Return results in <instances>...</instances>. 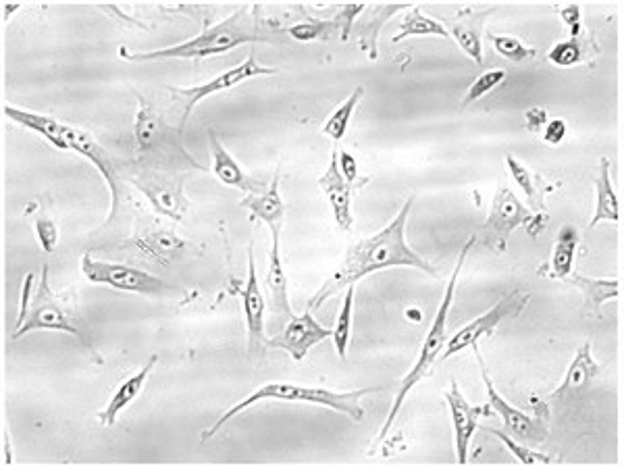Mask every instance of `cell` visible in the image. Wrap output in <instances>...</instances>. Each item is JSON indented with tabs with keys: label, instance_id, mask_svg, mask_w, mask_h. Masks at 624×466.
<instances>
[{
	"label": "cell",
	"instance_id": "obj_1",
	"mask_svg": "<svg viewBox=\"0 0 624 466\" xmlns=\"http://www.w3.org/2000/svg\"><path fill=\"white\" fill-rule=\"evenodd\" d=\"M414 194L404 202L396 219L383 227L373 238L360 240L348 252L344 263L323 283L321 290L308 302V310H319L325 300L340 294L342 290L354 286L356 281L371 273L392 269V267H410L419 269L431 277H437V269L427 263L425 258L406 244V221L412 209Z\"/></svg>",
	"mask_w": 624,
	"mask_h": 466
},
{
	"label": "cell",
	"instance_id": "obj_2",
	"mask_svg": "<svg viewBox=\"0 0 624 466\" xmlns=\"http://www.w3.org/2000/svg\"><path fill=\"white\" fill-rule=\"evenodd\" d=\"M271 40H273L271 32L258 23L256 9L242 7L229 19L204 30L192 40H186L169 48L152 50V53L127 55L125 48H121V57L129 63H146V61L150 63V61H163V59H204L213 55H223L227 53V50H233L244 44L271 42Z\"/></svg>",
	"mask_w": 624,
	"mask_h": 466
},
{
	"label": "cell",
	"instance_id": "obj_3",
	"mask_svg": "<svg viewBox=\"0 0 624 466\" xmlns=\"http://www.w3.org/2000/svg\"><path fill=\"white\" fill-rule=\"evenodd\" d=\"M379 392V387H364V390H354V392H331V390H323V387H306V385H298V383H267L263 387H258L256 392H252L248 398H244L242 402H238L233 408H229L223 417L217 419V423L213 427H208L202 433V442H208V439L215 437L231 419H236L240 412L252 408L258 402L265 400H277V402H302V404H315V406H323V408H331L335 412H342L346 417H350L356 423L364 421V408L360 406V400L367 398L369 394Z\"/></svg>",
	"mask_w": 624,
	"mask_h": 466
},
{
	"label": "cell",
	"instance_id": "obj_4",
	"mask_svg": "<svg viewBox=\"0 0 624 466\" xmlns=\"http://www.w3.org/2000/svg\"><path fill=\"white\" fill-rule=\"evenodd\" d=\"M473 244H475V238H471V240H468V242L464 244V248H462V252H460V256H458V263H456V267H454V271H452V277H450V281H448V288H446L444 300H441V304H439V308H437V315H435V319H433V323H431V329H429V333H427V338H425V342H423V346H421V350H419V356H416L414 367L410 369V373H408V375L400 381V385H398L394 406H392V410H389L387 419H385V423H383V427H381V431H379V442H383V439H385L387 433H389V429H392V425L396 423L398 412H400V408H402V404H404L406 396L410 394L412 387L431 373V367L435 365L437 356H439L441 352H444V348H446V327H448L450 308H452V302H454L456 283H458L460 271H462L464 261H466V256H468V250L473 248Z\"/></svg>",
	"mask_w": 624,
	"mask_h": 466
},
{
	"label": "cell",
	"instance_id": "obj_5",
	"mask_svg": "<svg viewBox=\"0 0 624 466\" xmlns=\"http://www.w3.org/2000/svg\"><path fill=\"white\" fill-rule=\"evenodd\" d=\"M48 277H50V267L42 265V277L38 283L36 296L30 304L28 317H25V321L19 327H15L13 340H19V338H23V335H28L30 331H40V329L63 331V333H71L73 338L82 342V346L86 350H90L94 354V346H92L88 335L82 331V327L77 325V321L73 317H69V313L61 306L55 292L50 290Z\"/></svg>",
	"mask_w": 624,
	"mask_h": 466
},
{
	"label": "cell",
	"instance_id": "obj_6",
	"mask_svg": "<svg viewBox=\"0 0 624 466\" xmlns=\"http://www.w3.org/2000/svg\"><path fill=\"white\" fill-rule=\"evenodd\" d=\"M181 129H171L163 117L156 113V109L150 105L146 98L138 94V115L134 123V136L136 146L144 154H156L167 161L179 159L186 161L188 165L200 169L198 163L190 159V154L181 146Z\"/></svg>",
	"mask_w": 624,
	"mask_h": 466
},
{
	"label": "cell",
	"instance_id": "obj_7",
	"mask_svg": "<svg viewBox=\"0 0 624 466\" xmlns=\"http://www.w3.org/2000/svg\"><path fill=\"white\" fill-rule=\"evenodd\" d=\"M82 271L84 275L98 286H109L113 290L121 292H134V294H146V296H161L167 292H173L167 283L152 273H146L142 269L121 265V263H107L98 261L92 254L82 256Z\"/></svg>",
	"mask_w": 624,
	"mask_h": 466
},
{
	"label": "cell",
	"instance_id": "obj_8",
	"mask_svg": "<svg viewBox=\"0 0 624 466\" xmlns=\"http://www.w3.org/2000/svg\"><path fill=\"white\" fill-rule=\"evenodd\" d=\"M533 215L527 206L516 198V194L502 186L498 194L493 196L489 217L481 229V244H485L491 250H506L508 238L512 231L520 225H531Z\"/></svg>",
	"mask_w": 624,
	"mask_h": 466
},
{
	"label": "cell",
	"instance_id": "obj_9",
	"mask_svg": "<svg viewBox=\"0 0 624 466\" xmlns=\"http://www.w3.org/2000/svg\"><path fill=\"white\" fill-rule=\"evenodd\" d=\"M277 69L273 67H263L258 61H256V55L254 50L246 57V61H242L238 67H233L221 75H217L215 80L206 82V84H200V86H194V88H169L173 94H177L181 98V105H184V111H181V121H179V129H184L190 113L200 105V102L208 96L213 94H219V92H225V90H231L236 88L248 80H252V77H260V75H275Z\"/></svg>",
	"mask_w": 624,
	"mask_h": 466
},
{
	"label": "cell",
	"instance_id": "obj_10",
	"mask_svg": "<svg viewBox=\"0 0 624 466\" xmlns=\"http://www.w3.org/2000/svg\"><path fill=\"white\" fill-rule=\"evenodd\" d=\"M475 348V356H477V362L481 367V377H483V383L487 387V398H489V406L493 412H498L502 421H504V427L508 431L510 437H514L516 442L520 444H541L548 439V425L543 423L541 417H529L527 412L518 410L516 406L508 404L496 390V385H493L489 373H487V367H485V360L479 352V346H473Z\"/></svg>",
	"mask_w": 624,
	"mask_h": 466
},
{
	"label": "cell",
	"instance_id": "obj_11",
	"mask_svg": "<svg viewBox=\"0 0 624 466\" xmlns=\"http://www.w3.org/2000/svg\"><path fill=\"white\" fill-rule=\"evenodd\" d=\"M63 140H65V150L82 154L84 159H88L107 181V186L111 190V198H113V206H111V215L109 221L111 223L121 209V179H119V171L113 163V159L104 150L88 132H82V129L71 127L65 123V132H63Z\"/></svg>",
	"mask_w": 624,
	"mask_h": 466
},
{
	"label": "cell",
	"instance_id": "obj_12",
	"mask_svg": "<svg viewBox=\"0 0 624 466\" xmlns=\"http://www.w3.org/2000/svg\"><path fill=\"white\" fill-rule=\"evenodd\" d=\"M527 300H529V296H520L518 292H512V294L504 296L496 306L489 308L485 315H481L479 319H475V321L468 323L466 327H462L454 335V338L446 344L444 356H441V358L448 360V358H452L454 354H458V352H462L466 348L477 346L483 335H489L506 317L516 315Z\"/></svg>",
	"mask_w": 624,
	"mask_h": 466
},
{
	"label": "cell",
	"instance_id": "obj_13",
	"mask_svg": "<svg viewBox=\"0 0 624 466\" xmlns=\"http://www.w3.org/2000/svg\"><path fill=\"white\" fill-rule=\"evenodd\" d=\"M333 335V329H327L317 323V319L312 317V310H306L300 317H292L281 333H277L275 338L267 342L269 348H279L288 352L294 360H304L306 354L315 348L317 344L329 340Z\"/></svg>",
	"mask_w": 624,
	"mask_h": 466
},
{
	"label": "cell",
	"instance_id": "obj_14",
	"mask_svg": "<svg viewBox=\"0 0 624 466\" xmlns=\"http://www.w3.org/2000/svg\"><path fill=\"white\" fill-rule=\"evenodd\" d=\"M450 412H452V423H454V439H456V454L458 462L466 464L468 460V446H471V439L477 433L479 419L489 417L493 412L491 406H471L462 396L460 387L456 381H452L450 392L446 394Z\"/></svg>",
	"mask_w": 624,
	"mask_h": 466
},
{
	"label": "cell",
	"instance_id": "obj_15",
	"mask_svg": "<svg viewBox=\"0 0 624 466\" xmlns=\"http://www.w3.org/2000/svg\"><path fill=\"white\" fill-rule=\"evenodd\" d=\"M244 315H246V329H248V354L250 358L263 350L265 342V298L258 286L256 277V263H254V248H248V281L244 290Z\"/></svg>",
	"mask_w": 624,
	"mask_h": 466
},
{
	"label": "cell",
	"instance_id": "obj_16",
	"mask_svg": "<svg viewBox=\"0 0 624 466\" xmlns=\"http://www.w3.org/2000/svg\"><path fill=\"white\" fill-rule=\"evenodd\" d=\"M134 186L150 200L156 213H161L165 217H171L179 221L184 217L188 209V200L184 194V188L171 179L156 177V175H142L134 177Z\"/></svg>",
	"mask_w": 624,
	"mask_h": 466
},
{
	"label": "cell",
	"instance_id": "obj_17",
	"mask_svg": "<svg viewBox=\"0 0 624 466\" xmlns=\"http://www.w3.org/2000/svg\"><path fill=\"white\" fill-rule=\"evenodd\" d=\"M600 375V365L591 356V344H583L572 358L564 381L548 396V404H562L566 400H577L591 385V381Z\"/></svg>",
	"mask_w": 624,
	"mask_h": 466
},
{
	"label": "cell",
	"instance_id": "obj_18",
	"mask_svg": "<svg viewBox=\"0 0 624 466\" xmlns=\"http://www.w3.org/2000/svg\"><path fill=\"white\" fill-rule=\"evenodd\" d=\"M319 186L325 192L333 217L344 231L352 229L354 217H352V184L344 179L340 165H337V150L331 154L329 169L319 179Z\"/></svg>",
	"mask_w": 624,
	"mask_h": 466
},
{
	"label": "cell",
	"instance_id": "obj_19",
	"mask_svg": "<svg viewBox=\"0 0 624 466\" xmlns=\"http://www.w3.org/2000/svg\"><path fill=\"white\" fill-rule=\"evenodd\" d=\"M279 229L281 227H271L273 244H271V252H269L267 288H269V298H271V313H273L275 321L288 323L294 317V310H292L290 296H288V275H285L283 263H281Z\"/></svg>",
	"mask_w": 624,
	"mask_h": 466
},
{
	"label": "cell",
	"instance_id": "obj_20",
	"mask_svg": "<svg viewBox=\"0 0 624 466\" xmlns=\"http://www.w3.org/2000/svg\"><path fill=\"white\" fill-rule=\"evenodd\" d=\"M156 362H159V356H152V358L146 362V367H142L136 375L125 379V381L119 385V390L111 396L109 404L98 412V421H100L102 425H115V423H117L119 412H123L129 404H132V402L140 396V392L144 390L146 379H148V375L152 373V369L156 367Z\"/></svg>",
	"mask_w": 624,
	"mask_h": 466
},
{
	"label": "cell",
	"instance_id": "obj_21",
	"mask_svg": "<svg viewBox=\"0 0 624 466\" xmlns=\"http://www.w3.org/2000/svg\"><path fill=\"white\" fill-rule=\"evenodd\" d=\"M489 13H493V9H485V11L468 9L464 11V15H460V19L452 23V36L456 38L458 46L479 65L483 63L481 32H483V23Z\"/></svg>",
	"mask_w": 624,
	"mask_h": 466
},
{
	"label": "cell",
	"instance_id": "obj_22",
	"mask_svg": "<svg viewBox=\"0 0 624 466\" xmlns=\"http://www.w3.org/2000/svg\"><path fill=\"white\" fill-rule=\"evenodd\" d=\"M208 146H211L213 152V171L217 175V179L221 184L229 186V188H238L242 192H254L256 184L246 177V173L242 171V167L238 165V161L231 157L229 150H225V146L221 144L219 136L213 132H208Z\"/></svg>",
	"mask_w": 624,
	"mask_h": 466
},
{
	"label": "cell",
	"instance_id": "obj_23",
	"mask_svg": "<svg viewBox=\"0 0 624 466\" xmlns=\"http://www.w3.org/2000/svg\"><path fill=\"white\" fill-rule=\"evenodd\" d=\"M279 179H281V173L277 169L271 186L263 194L248 196L240 202V206H244V209H248L252 213V219L267 223L269 229L281 227V221L285 215V204H283V198L279 194Z\"/></svg>",
	"mask_w": 624,
	"mask_h": 466
},
{
	"label": "cell",
	"instance_id": "obj_24",
	"mask_svg": "<svg viewBox=\"0 0 624 466\" xmlns=\"http://www.w3.org/2000/svg\"><path fill=\"white\" fill-rule=\"evenodd\" d=\"M595 213L589 223V227L600 225L602 221L618 223L620 221V200L612 188V175H610V161H600V173L595 177Z\"/></svg>",
	"mask_w": 624,
	"mask_h": 466
},
{
	"label": "cell",
	"instance_id": "obj_25",
	"mask_svg": "<svg viewBox=\"0 0 624 466\" xmlns=\"http://www.w3.org/2000/svg\"><path fill=\"white\" fill-rule=\"evenodd\" d=\"M5 115L13 121L19 123L23 127L32 129L38 136H42L46 142H50L55 148L65 150V140H63V132H65V123L57 121L55 117L48 115H40L34 111H25V109H17V107H5L3 109Z\"/></svg>",
	"mask_w": 624,
	"mask_h": 466
},
{
	"label": "cell",
	"instance_id": "obj_26",
	"mask_svg": "<svg viewBox=\"0 0 624 466\" xmlns=\"http://www.w3.org/2000/svg\"><path fill=\"white\" fill-rule=\"evenodd\" d=\"M572 286H577L585 296V306L591 315L600 317L602 304L620 296L618 279H593L585 275H575L570 279Z\"/></svg>",
	"mask_w": 624,
	"mask_h": 466
},
{
	"label": "cell",
	"instance_id": "obj_27",
	"mask_svg": "<svg viewBox=\"0 0 624 466\" xmlns=\"http://www.w3.org/2000/svg\"><path fill=\"white\" fill-rule=\"evenodd\" d=\"M136 246L159 261H173L186 250V242L167 229H148L140 233Z\"/></svg>",
	"mask_w": 624,
	"mask_h": 466
},
{
	"label": "cell",
	"instance_id": "obj_28",
	"mask_svg": "<svg viewBox=\"0 0 624 466\" xmlns=\"http://www.w3.org/2000/svg\"><path fill=\"white\" fill-rule=\"evenodd\" d=\"M288 34L294 40H300V42L331 40L335 34H340V38H342L344 36L342 15H335L331 21L329 19H312V21H304V23L292 25V28L288 30Z\"/></svg>",
	"mask_w": 624,
	"mask_h": 466
},
{
	"label": "cell",
	"instance_id": "obj_29",
	"mask_svg": "<svg viewBox=\"0 0 624 466\" xmlns=\"http://www.w3.org/2000/svg\"><path fill=\"white\" fill-rule=\"evenodd\" d=\"M410 36H435V38H448V30L444 23L435 21L433 17H427L421 13L419 7L410 9V13L404 17L400 25V34L394 38V42H402Z\"/></svg>",
	"mask_w": 624,
	"mask_h": 466
},
{
	"label": "cell",
	"instance_id": "obj_30",
	"mask_svg": "<svg viewBox=\"0 0 624 466\" xmlns=\"http://www.w3.org/2000/svg\"><path fill=\"white\" fill-rule=\"evenodd\" d=\"M577 246H579V233L575 227H564L560 231V238H558V244L554 248V254H552V271L556 277L560 279H566L572 271V263H575V252H577Z\"/></svg>",
	"mask_w": 624,
	"mask_h": 466
},
{
	"label": "cell",
	"instance_id": "obj_31",
	"mask_svg": "<svg viewBox=\"0 0 624 466\" xmlns=\"http://www.w3.org/2000/svg\"><path fill=\"white\" fill-rule=\"evenodd\" d=\"M362 96H364V88L358 86V88L346 98V102H342V105L331 113L329 121H327L325 127H323V134H325V136H329L333 142H340V140L346 136L348 125H350V119H352L354 109L358 107V100H360Z\"/></svg>",
	"mask_w": 624,
	"mask_h": 466
},
{
	"label": "cell",
	"instance_id": "obj_32",
	"mask_svg": "<svg viewBox=\"0 0 624 466\" xmlns=\"http://www.w3.org/2000/svg\"><path fill=\"white\" fill-rule=\"evenodd\" d=\"M354 286L348 288L346 292V298H344V304H342V310L340 315H337V321H335V327H333V344H335V350L337 354H340V358H346V352H348V342H350V333H352V310H354Z\"/></svg>",
	"mask_w": 624,
	"mask_h": 466
},
{
	"label": "cell",
	"instance_id": "obj_33",
	"mask_svg": "<svg viewBox=\"0 0 624 466\" xmlns=\"http://www.w3.org/2000/svg\"><path fill=\"white\" fill-rule=\"evenodd\" d=\"M404 9H412V7H408V5H383V7H377V15L371 17V23L364 25V28H362L360 44H362V48L369 50L371 59H377V34L383 28V23L389 17L396 15L398 11H404Z\"/></svg>",
	"mask_w": 624,
	"mask_h": 466
},
{
	"label": "cell",
	"instance_id": "obj_34",
	"mask_svg": "<svg viewBox=\"0 0 624 466\" xmlns=\"http://www.w3.org/2000/svg\"><path fill=\"white\" fill-rule=\"evenodd\" d=\"M483 431H487V433H491L493 437H498L500 442L508 448V452L512 454V456H516V460L520 462V464H548V462H552V458L550 456H545V454H539V452H535V450H529V448H525V446H520L514 437H510L508 433H504V431H498V429H491V427H481Z\"/></svg>",
	"mask_w": 624,
	"mask_h": 466
},
{
	"label": "cell",
	"instance_id": "obj_35",
	"mask_svg": "<svg viewBox=\"0 0 624 466\" xmlns=\"http://www.w3.org/2000/svg\"><path fill=\"white\" fill-rule=\"evenodd\" d=\"M506 80V71L502 69H493V71H485L483 75H479L477 80L471 84V88H468L466 96H464V102H462V109H466L468 105H473V102H477L479 98H483L487 92H491L493 88H498L502 82Z\"/></svg>",
	"mask_w": 624,
	"mask_h": 466
},
{
	"label": "cell",
	"instance_id": "obj_36",
	"mask_svg": "<svg viewBox=\"0 0 624 466\" xmlns=\"http://www.w3.org/2000/svg\"><path fill=\"white\" fill-rule=\"evenodd\" d=\"M506 165H508V169H510L512 179L516 181V184L520 186V190H523V192H525V196L529 198V202H531L533 209H541L543 204L539 202L537 188H535V184H533V177H531L529 169H527L523 163H518L514 157H510V154H506Z\"/></svg>",
	"mask_w": 624,
	"mask_h": 466
},
{
	"label": "cell",
	"instance_id": "obj_37",
	"mask_svg": "<svg viewBox=\"0 0 624 466\" xmlns=\"http://www.w3.org/2000/svg\"><path fill=\"white\" fill-rule=\"evenodd\" d=\"M493 46H496V50L502 57H506L512 63H520V61L535 57L533 48L525 46L518 38H512V36H496L493 38Z\"/></svg>",
	"mask_w": 624,
	"mask_h": 466
},
{
	"label": "cell",
	"instance_id": "obj_38",
	"mask_svg": "<svg viewBox=\"0 0 624 466\" xmlns=\"http://www.w3.org/2000/svg\"><path fill=\"white\" fill-rule=\"evenodd\" d=\"M550 63H554L556 67H572L577 65L581 59H583V53H581V44L577 40H568V42H560L556 44L550 55H548Z\"/></svg>",
	"mask_w": 624,
	"mask_h": 466
},
{
	"label": "cell",
	"instance_id": "obj_39",
	"mask_svg": "<svg viewBox=\"0 0 624 466\" xmlns=\"http://www.w3.org/2000/svg\"><path fill=\"white\" fill-rule=\"evenodd\" d=\"M34 227H36V236L40 240V246L46 252H55V248L59 244V229H57L55 221L46 215H40V217H36Z\"/></svg>",
	"mask_w": 624,
	"mask_h": 466
},
{
	"label": "cell",
	"instance_id": "obj_40",
	"mask_svg": "<svg viewBox=\"0 0 624 466\" xmlns=\"http://www.w3.org/2000/svg\"><path fill=\"white\" fill-rule=\"evenodd\" d=\"M566 138V123L562 119H552L543 127V142L558 146Z\"/></svg>",
	"mask_w": 624,
	"mask_h": 466
},
{
	"label": "cell",
	"instance_id": "obj_41",
	"mask_svg": "<svg viewBox=\"0 0 624 466\" xmlns=\"http://www.w3.org/2000/svg\"><path fill=\"white\" fill-rule=\"evenodd\" d=\"M337 165H340L344 179L350 181V184H354V181L358 179V163L352 154L346 150H337Z\"/></svg>",
	"mask_w": 624,
	"mask_h": 466
},
{
	"label": "cell",
	"instance_id": "obj_42",
	"mask_svg": "<svg viewBox=\"0 0 624 466\" xmlns=\"http://www.w3.org/2000/svg\"><path fill=\"white\" fill-rule=\"evenodd\" d=\"M562 21L570 28L572 36H579L581 30V9L577 5H570L562 9Z\"/></svg>",
	"mask_w": 624,
	"mask_h": 466
},
{
	"label": "cell",
	"instance_id": "obj_43",
	"mask_svg": "<svg viewBox=\"0 0 624 466\" xmlns=\"http://www.w3.org/2000/svg\"><path fill=\"white\" fill-rule=\"evenodd\" d=\"M525 117H527V127L533 134H541L545 123H548V113H545L543 109H529Z\"/></svg>",
	"mask_w": 624,
	"mask_h": 466
},
{
	"label": "cell",
	"instance_id": "obj_44",
	"mask_svg": "<svg viewBox=\"0 0 624 466\" xmlns=\"http://www.w3.org/2000/svg\"><path fill=\"white\" fill-rule=\"evenodd\" d=\"M32 281H34V277H32V273L25 277V281H23V290H21V310H19V319H17V327L25 321V317H28V310H30V290H32Z\"/></svg>",
	"mask_w": 624,
	"mask_h": 466
},
{
	"label": "cell",
	"instance_id": "obj_45",
	"mask_svg": "<svg viewBox=\"0 0 624 466\" xmlns=\"http://www.w3.org/2000/svg\"><path fill=\"white\" fill-rule=\"evenodd\" d=\"M3 462L5 464H11L13 462V458L9 456V433L5 431V458H3Z\"/></svg>",
	"mask_w": 624,
	"mask_h": 466
},
{
	"label": "cell",
	"instance_id": "obj_46",
	"mask_svg": "<svg viewBox=\"0 0 624 466\" xmlns=\"http://www.w3.org/2000/svg\"><path fill=\"white\" fill-rule=\"evenodd\" d=\"M17 9H19V5H13V7H11V5H5V13H3V19L7 21V19H9V13H15Z\"/></svg>",
	"mask_w": 624,
	"mask_h": 466
}]
</instances>
